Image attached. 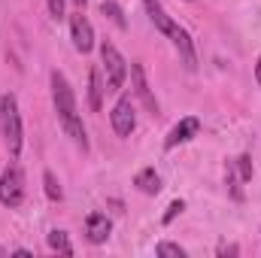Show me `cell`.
Wrapping results in <instances>:
<instances>
[{
    "label": "cell",
    "instance_id": "obj_1",
    "mask_svg": "<svg viewBox=\"0 0 261 258\" xmlns=\"http://www.w3.org/2000/svg\"><path fill=\"white\" fill-rule=\"evenodd\" d=\"M49 82H52V104H55V113H58V122H61L64 134L82 149V152H88L85 125H82V116H79V110H76V94H73L67 76L61 70H52Z\"/></svg>",
    "mask_w": 261,
    "mask_h": 258
},
{
    "label": "cell",
    "instance_id": "obj_2",
    "mask_svg": "<svg viewBox=\"0 0 261 258\" xmlns=\"http://www.w3.org/2000/svg\"><path fill=\"white\" fill-rule=\"evenodd\" d=\"M0 134H3V143H6V149H9V155L18 158L24 134H21V116H18V100H15V94H3V97H0Z\"/></svg>",
    "mask_w": 261,
    "mask_h": 258
},
{
    "label": "cell",
    "instance_id": "obj_3",
    "mask_svg": "<svg viewBox=\"0 0 261 258\" xmlns=\"http://www.w3.org/2000/svg\"><path fill=\"white\" fill-rule=\"evenodd\" d=\"M100 64L107 73V91H122V85L128 79V61L122 58V52L110 40L100 43Z\"/></svg>",
    "mask_w": 261,
    "mask_h": 258
},
{
    "label": "cell",
    "instance_id": "obj_4",
    "mask_svg": "<svg viewBox=\"0 0 261 258\" xmlns=\"http://www.w3.org/2000/svg\"><path fill=\"white\" fill-rule=\"evenodd\" d=\"M21 200H24V173L18 164H9L0 173V203L15 210V207H21Z\"/></svg>",
    "mask_w": 261,
    "mask_h": 258
},
{
    "label": "cell",
    "instance_id": "obj_5",
    "mask_svg": "<svg viewBox=\"0 0 261 258\" xmlns=\"http://www.w3.org/2000/svg\"><path fill=\"white\" fill-rule=\"evenodd\" d=\"M110 122H113V131H116L119 137H130V134H134V128H137V110H134L130 94H122V97L116 100Z\"/></svg>",
    "mask_w": 261,
    "mask_h": 258
},
{
    "label": "cell",
    "instance_id": "obj_6",
    "mask_svg": "<svg viewBox=\"0 0 261 258\" xmlns=\"http://www.w3.org/2000/svg\"><path fill=\"white\" fill-rule=\"evenodd\" d=\"M70 40H73L76 52H82V55H88V52L94 49V28H91V21L82 15V9L70 15Z\"/></svg>",
    "mask_w": 261,
    "mask_h": 258
},
{
    "label": "cell",
    "instance_id": "obj_7",
    "mask_svg": "<svg viewBox=\"0 0 261 258\" xmlns=\"http://www.w3.org/2000/svg\"><path fill=\"white\" fill-rule=\"evenodd\" d=\"M130 88H134V94L143 100V107L155 116V113H158V100H155V94H152V88H149L146 67L140 64V61H134V64H130Z\"/></svg>",
    "mask_w": 261,
    "mask_h": 258
},
{
    "label": "cell",
    "instance_id": "obj_8",
    "mask_svg": "<svg viewBox=\"0 0 261 258\" xmlns=\"http://www.w3.org/2000/svg\"><path fill=\"white\" fill-rule=\"evenodd\" d=\"M197 131H200V119L195 116H186V119H179L170 134H167V140H164V149H176L179 143H189L192 137H197Z\"/></svg>",
    "mask_w": 261,
    "mask_h": 258
},
{
    "label": "cell",
    "instance_id": "obj_9",
    "mask_svg": "<svg viewBox=\"0 0 261 258\" xmlns=\"http://www.w3.org/2000/svg\"><path fill=\"white\" fill-rule=\"evenodd\" d=\"M170 40H173V46H176V52H179V58H182V67L192 73L197 70V55H195V43H192V37H189V31H182V28H176L173 34H170Z\"/></svg>",
    "mask_w": 261,
    "mask_h": 258
},
{
    "label": "cell",
    "instance_id": "obj_10",
    "mask_svg": "<svg viewBox=\"0 0 261 258\" xmlns=\"http://www.w3.org/2000/svg\"><path fill=\"white\" fill-rule=\"evenodd\" d=\"M110 231H113V222L107 219V213H88V219H85V237L91 243H107Z\"/></svg>",
    "mask_w": 261,
    "mask_h": 258
},
{
    "label": "cell",
    "instance_id": "obj_11",
    "mask_svg": "<svg viewBox=\"0 0 261 258\" xmlns=\"http://www.w3.org/2000/svg\"><path fill=\"white\" fill-rule=\"evenodd\" d=\"M143 6H146V15H149V21H152V24H155V28H158L164 37H170V34L179 28V24H176V21H173V18L164 12L161 0H143Z\"/></svg>",
    "mask_w": 261,
    "mask_h": 258
},
{
    "label": "cell",
    "instance_id": "obj_12",
    "mask_svg": "<svg viewBox=\"0 0 261 258\" xmlns=\"http://www.w3.org/2000/svg\"><path fill=\"white\" fill-rule=\"evenodd\" d=\"M103 91H107V85H103V79H100V70L91 67V70H88V107H91L94 113H100Z\"/></svg>",
    "mask_w": 261,
    "mask_h": 258
},
{
    "label": "cell",
    "instance_id": "obj_13",
    "mask_svg": "<svg viewBox=\"0 0 261 258\" xmlns=\"http://www.w3.org/2000/svg\"><path fill=\"white\" fill-rule=\"evenodd\" d=\"M134 186L143 194H158L161 192V176L155 173V167H143V170L134 176Z\"/></svg>",
    "mask_w": 261,
    "mask_h": 258
},
{
    "label": "cell",
    "instance_id": "obj_14",
    "mask_svg": "<svg viewBox=\"0 0 261 258\" xmlns=\"http://www.w3.org/2000/svg\"><path fill=\"white\" fill-rule=\"evenodd\" d=\"M100 12H103V15H107V18H110V21H113L116 28H122V31L128 28V18H125L122 6H119L116 0H103V3H100Z\"/></svg>",
    "mask_w": 261,
    "mask_h": 258
},
{
    "label": "cell",
    "instance_id": "obj_15",
    "mask_svg": "<svg viewBox=\"0 0 261 258\" xmlns=\"http://www.w3.org/2000/svg\"><path fill=\"white\" fill-rule=\"evenodd\" d=\"M46 243H49V249L52 252H64V255H73V246H70V240H67V231H49V237H46Z\"/></svg>",
    "mask_w": 261,
    "mask_h": 258
},
{
    "label": "cell",
    "instance_id": "obj_16",
    "mask_svg": "<svg viewBox=\"0 0 261 258\" xmlns=\"http://www.w3.org/2000/svg\"><path fill=\"white\" fill-rule=\"evenodd\" d=\"M43 186H46V197H49V200H55V203H58V200L64 197V189H61V183L55 179V173H52V170H46V173H43Z\"/></svg>",
    "mask_w": 261,
    "mask_h": 258
},
{
    "label": "cell",
    "instance_id": "obj_17",
    "mask_svg": "<svg viewBox=\"0 0 261 258\" xmlns=\"http://www.w3.org/2000/svg\"><path fill=\"white\" fill-rule=\"evenodd\" d=\"M155 255H161V258H167V255H173V258H186L189 252L179 246V243H167V240H161L158 246H155Z\"/></svg>",
    "mask_w": 261,
    "mask_h": 258
},
{
    "label": "cell",
    "instance_id": "obj_18",
    "mask_svg": "<svg viewBox=\"0 0 261 258\" xmlns=\"http://www.w3.org/2000/svg\"><path fill=\"white\" fill-rule=\"evenodd\" d=\"M234 164H237V176H240V183H249V179H252V158H249V155H240Z\"/></svg>",
    "mask_w": 261,
    "mask_h": 258
},
{
    "label": "cell",
    "instance_id": "obj_19",
    "mask_svg": "<svg viewBox=\"0 0 261 258\" xmlns=\"http://www.w3.org/2000/svg\"><path fill=\"white\" fill-rule=\"evenodd\" d=\"M182 210H186V203H182V200H173V203L167 207V213H164V225H170V222H173Z\"/></svg>",
    "mask_w": 261,
    "mask_h": 258
},
{
    "label": "cell",
    "instance_id": "obj_20",
    "mask_svg": "<svg viewBox=\"0 0 261 258\" xmlns=\"http://www.w3.org/2000/svg\"><path fill=\"white\" fill-rule=\"evenodd\" d=\"M46 6H49V15H52L55 21L64 18V0H46Z\"/></svg>",
    "mask_w": 261,
    "mask_h": 258
},
{
    "label": "cell",
    "instance_id": "obj_21",
    "mask_svg": "<svg viewBox=\"0 0 261 258\" xmlns=\"http://www.w3.org/2000/svg\"><path fill=\"white\" fill-rule=\"evenodd\" d=\"M237 252H240V249L231 246V243H222V246H219V255H237Z\"/></svg>",
    "mask_w": 261,
    "mask_h": 258
},
{
    "label": "cell",
    "instance_id": "obj_22",
    "mask_svg": "<svg viewBox=\"0 0 261 258\" xmlns=\"http://www.w3.org/2000/svg\"><path fill=\"white\" fill-rule=\"evenodd\" d=\"M255 79H258V85H261V55H258V64H255Z\"/></svg>",
    "mask_w": 261,
    "mask_h": 258
},
{
    "label": "cell",
    "instance_id": "obj_23",
    "mask_svg": "<svg viewBox=\"0 0 261 258\" xmlns=\"http://www.w3.org/2000/svg\"><path fill=\"white\" fill-rule=\"evenodd\" d=\"M73 3H76V6H85V0H73Z\"/></svg>",
    "mask_w": 261,
    "mask_h": 258
}]
</instances>
